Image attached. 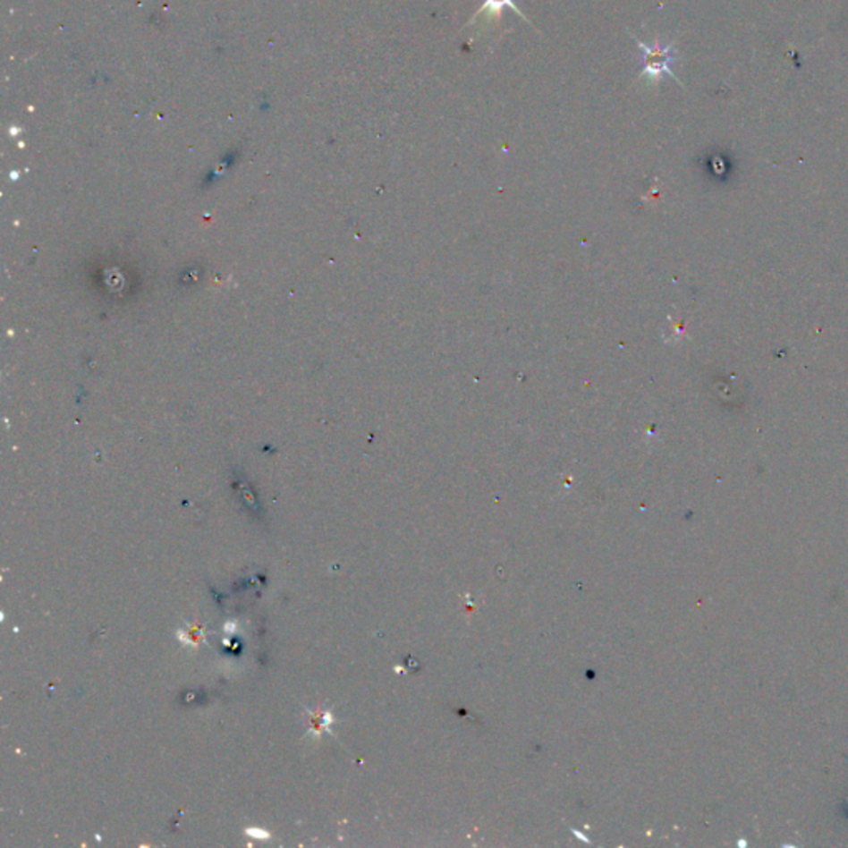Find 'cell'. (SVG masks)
<instances>
[{
	"mask_svg": "<svg viewBox=\"0 0 848 848\" xmlns=\"http://www.w3.org/2000/svg\"><path fill=\"white\" fill-rule=\"evenodd\" d=\"M505 7H511V9H513V11L515 12L519 17H522L524 21H527V19H525L524 13L519 11V9H517V5L513 4V0H482V5H480L479 11L476 12V15L471 19V23L476 22V19H478L480 13H482L484 11L492 12L494 15H501V12H503Z\"/></svg>",
	"mask_w": 848,
	"mask_h": 848,
	"instance_id": "7a4b0ae2",
	"label": "cell"
},
{
	"mask_svg": "<svg viewBox=\"0 0 848 848\" xmlns=\"http://www.w3.org/2000/svg\"><path fill=\"white\" fill-rule=\"evenodd\" d=\"M636 44L643 52V75L649 79L658 80L663 75H670L671 79L676 80V75L673 73V64L676 56L673 54V45H647L643 44L640 38H636Z\"/></svg>",
	"mask_w": 848,
	"mask_h": 848,
	"instance_id": "6da1fadb",
	"label": "cell"
}]
</instances>
